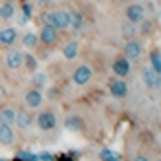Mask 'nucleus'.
Segmentation results:
<instances>
[{
	"mask_svg": "<svg viewBox=\"0 0 161 161\" xmlns=\"http://www.w3.org/2000/svg\"><path fill=\"white\" fill-rule=\"evenodd\" d=\"M142 43L140 41H134V39H130L128 43L124 45V58L126 60H138L142 56Z\"/></svg>",
	"mask_w": 161,
	"mask_h": 161,
	"instance_id": "nucleus-6",
	"label": "nucleus"
},
{
	"mask_svg": "<svg viewBox=\"0 0 161 161\" xmlns=\"http://www.w3.org/2000/svg\"><path fill=\"white\" fill-rule=\"evenodd\" d=\"M24 62H25V66L29 68V70H35V68H37V60L35 58H33V56H24Z\"/></svg>",
	"mask_w": 161,
	"mask_h": 161,
	"instance_id": "nucleus-25",
	"label": "nucleus"
},
{
	"mask_svg": "<svg viewBox=\"0 0 161 161\" xmlns=\"http://www.w3.org/2000/svg\"><path fill=\"white\" fill-rule=\"evenodd\" d=\"M109 91H111L113 97L124 99L126 95H128V84H126L122 78H117V80H113V82L109 84Z\"/></svg>",
	"mask_w": 161,
	"mask_h": 161,
	"instance_id": "nucleus-5",
	"label": "nucleus"
},
{
	"mask_svg": "<svg viewBox=\"0 0 161 161\" xmlns=\"http://www.w3.org/2000/svg\"><path fill=\"white\" fill-rule=\"evenodd\" d=\"M33 84H35V89H41L45 84H47V76L45 74H35V78H33Z\"/></svg>",
	"mask_w": 161,
	"mask_h": 161,
	"instance_id": "nucleus-23",
	"label": "nucleus"
},
{
	"mask_svg": "<svg viewBox=\"0 0 161 161\" xmlns=\"http://www.w3.org/2000/svg\"><path fill=\"white\" fill-rule=\"evenodd\" d=\"M0 161H4V159H2V157H0Z\"/></svg>",
	"mask_w": 161,
	"mask_h": 161,
	"instance_id": "nucleus-33",
	"label": "nucleus"
},
{
	"mask_svg": "<svg viewBox=\"0 0 161 161\" xmlns=\"http://www.w3.org/2000/svg\"><path fill=\"white\" fill-rule=\"evenodd\" d=\"M64 126H66V128L68 130H70V132H76V130H82V119H80V117H74V114H72V117H68L66 119V122H64Z\"/></svg>",
	"mask_w": 161,
	"mask_h": 161,
	"instance_id": "nucleus-19",
	"label": "nucleus"
},
{
	"mask_svg": "<svg viewBox=\"0 0 161 161\" xmlns=\"http://www.w3.org/2000/svg\"><path fill=\"white\" fill-rule=\"evenodd\" d=\"M51 25L56 31H64L70 27V12L68 10H56L51 12Z\"/></svg>",
	"mask_w": 161,
	"mask_h": 161,
	"instance_id": "nucleus-1",
	"label": "nucleus"
},
{
	"mask_svg": "<svg viewBox=\"0 0 161 161\" xmlns=\"http://www.w3.org/2000/svg\"><path fill=\"white\" fill-rule=\"evenodd\" d=\"M142 78H144V84H146L149 89H159L161 78H159L157 72L152 70V68H144V70H142Z\"/></svg>",
	"mask_w": 161,
	"mask_h": 161,
	"instance_id": "nucleus-11",
	"label": "nucleus"
},
{
	"mask_svg": "<svg viewBox=\"0 0 161 161\" xmlns=\"http://www.w3.org/2000/svg\"><path fill=\"white\" fill-rule=\"evenodd\" d=\"M144 6L142 4H130L128 8H126V19L130 21V24L138 25L140 21H144Z\"/></svg>",
	"mask_w": 161,
	"mask_h": 161,
	"instance_id": "nucleus-8",
	"label": "nucleus"
},
{
	"mask_svg": "<svg viewBox=\"0 0 161 161\" xmlns=\"http://www.w3.org/2000/svg\"><path fill=\"white\" fill-rule=\"evenodd\" d=\"M91 76H93V70H91L89 66L82 64V66H78L76 70H74V74H72V82H74L76 86H86L89 80H91Z\"/></svg>",
	"mask_w": 161,
	"mask_h": 161,
	"instance_id": "nucleus-4",
	"label": "nucleus"
},
{
	"mask_svg": "<svg viewBox=\"0 0 161 161\" xmlns=\"http://www.w3.org/2000/svg\"><path fill=\"white\" fill-rule=\"evenodd\" d=\"M99 155H101V161H120V155L114 153L113 149H109V147H103Z\"/></svg>",
	"mask_w": 161,
	"mask_h": 161,
	"instance_id": "nucleus-22",
	"label": "nucleus"
},
{
	"mask_svg": "<svg viewBox=\"0 0 161 161\" xmlns=\"http://www.w3.org/2000/svg\"><path fill=\"white\" fill-rule=\"evenodd\" d=\"M14 14H16V6L12 2L0 4V19H10V18H14Z\"/></svg>",
	"mask_w": 161,
	"mask_h": 161,
	"instance_id": "nucleus-17",
	"label": "nucleus"
},
{
	"mask_svg": "<svg viewBox=\"0 0 161 161\" xmlns=\"http://www.w3.org/2000/svg\"><path fill=\"white\" fill-rule=\"evenodd\" d=\"M27 18H31V6L29 4L24 6V19H27Z\"/></svg>",
	"mask_w": 161,
	"mask_h": 161,
	"instance_id": "nucleus-30",
	"label": "nucleus"
},
{
	"mask_svg": "<svg viewBox=\"0 0 161 161\" xmlns=\"http://www.w3.org/2000/svg\"><path fill=\"white\" fill-rule=\"evenodd\" d=\"M113 74L117 78H126L130 74V60H126L124 56H119V58H114L113 62Z\"/></svg>",
	"mask_w": 161,
	"mask_h": 161,
	"instance_id": "nucleus-9",
	"label": "nucleus"
},
{
	"mask_svg": "<svg viewBox=\"0 0 161 161\" xmlns=\"http://www.w3.org/2000/svg\"><path fill=\"white\" fill-rule=\"evenodd\" d=\"M70 25L74 27V31H80L82 29V25H84V16L80 14V12H70Z\"/></svg>",
	"mask_w": 161,
	"mask_h": 161,
	"instance_id": "nucleus-21",
	"label": "nucleus"
},
{
	"mask_svg": "<svg viewBox=\"0 0 161 161\" xmlns=\"http://www.w3.org/2000/svg\"><path fill=\"white\" fill-rule=\"evenodd\" d=\"M16 140V134L12 130V126H6V124H0V146H12Z\"/></svg>",
	"mask_w": 161,
	"mask_h": 161,
	"instance_id": "nucleus-12",
	"label": "nucleus"
},
{
	"mask_svg": "<svg viewBox=\"0 0 161 161\" xmlns=\"http://www.w3.org/2000/svg\"><path fill=\"white\" fill-rule=\"evenodd\" d=\"M6 66L10 70H18V68L24 66V53L18 49H10L6 53Z\"/></svg>",
	"mask_w": 161,
	"mask_h": 161,
	"instance_id": "nucleus-7",
	"label": "nucleus"
},
{
	"mask_svg": "<svg viewBox=\"0 0 161 161\" xmlns=\"http://www.w3.org/2000/svg\"><path fill=\"white\" fill-rule=\"evenodd\" d=\"M56 122H58V120H56V114L53 111H43V113L37 114V126L43 132L53 130L54 126H56Z\"/></svg>",
	"mask_w": 161,
	"mask_h": 161,
	"instance_id": "nucleus-2",
	"label": "nucleus"
},
{
	"mask_svg": "<svg viewBox=\"0 0 161 161\" xmlns=\"http://www.w3.org/2000/svg\"><path fill=\"white\" fill-rule=\"evenodd\" d=\"M134 161H149V157H147V155H144V153H138V155L134 157Z\"/></svg>",
	"mask_w": 161,
	"mask_h": 161,
	"instance_id": "nucleus-31",
	"label": "nucleus"
},
{
	"mask_svg": "<svg viewBox=\"0 0 161 161\" xmlns=\"http://www.w3.org/2000/svg\"><path fill=\"white\" fill-rule=\"evenodd\" d=\"M39 4H41V6H47V4H49V0H39Z\"/></svg>",
	"mask_w": 161,
	"mask_h": 161,
	"instance_id": "nucleus-32",
	"label": "nucleus"
},
{
	"mask_svg": "<svg viewBox=\"0 0 161 161\" xmlns=\"http://www.w3.org/2000/svg\"><path fill=\"white\" fill-rule=\"evenodd\" d=\"M41 21H43V25H51V12H43Z\"/></svg>",
	"mask_w": 161,
	"mask_h": 161,
	"instance_id": "nucleus-26",
	"label": "nucleus"
},
{
	"mask_svg": "<svg viewBox=\"0 0 161 161\" xmlns=\"http://www.w3.org/2000/svg\"><path fill=\"white\" fill-rule=\"evenodd\" d=\"M80 53V45L76 41H70V43H66L64 45V49H62V54H64V58L66 60H74L76 56Z\"/></svg>",
	"mask_w": 161,
	"mask_h": 161,
	"instance_id": "nucleus-16",
	"label": "nucleus"
},
{
	"mask_svg": "<svg viewBox=\"0 0 161 161\" xmlns=\"http://www.w3.org/2000/svg\"><path fill=\"white\" fill-rule=\"evenodd\" d=\"M18 39V31L14 27H6L0 31V45H4V47H10V45H14V41Z\"/></svg>",
	"mask_w": 161,
	"mask_h": 161,
	"instance_id": "nucleus-14",
	"label": "nucleus"
},
{
	"mask_svg": "<svg viewBox=\"0 0 161 161\" xmlns=\"http://www.w3.org/2000/svg\"><path fill=\"white\" fill-rule=\"evenodd\" d=\"M140 24H142V31H144V33H149V31H152V21H140Z\"/></svg>",
	"mask_w": 161,
	"mask_h": 161,
	"instance_id": "nucleus-29",
	"label": "nucleus"
},
{
	"mask_svg": "<svg viewBox=\"0 0 161 161\" xmlns=\"http://www.w3.org/2000/svg\"><path fill=\"white\" fill-rule=\"evenodd\" d=\"M37 157H39L41 161H56V159H54V157H53L51 153H47V152H45V153H39Z\"/></svg>",
	"mask_w": 161,
	"mask_h": 161,
	"instance_id": "nucleus-28",
	"label": "nucleus"
},
{
	"mask_svg": "<svg viewBox=\"0 0 161 161\" xmlns=\"http://www.w3.org/2000/svg\"><path fill=\"white\" fill-rule=\"evenodd\" d=\"M149 68L153 72L161 74V54H159V51H152V54H149Z\"/></svg>",
	"mask_w": 161,
	"mask_h": 161,
	"instance_id": "nucleus-18",
	"label": "nucleus"
},
{
	"mask_svg": "<svg viewBox=\"0 0 161 161\" xmlns=\"http://www.w3.org/2000/svg\"><path fill=\"white\" fill-rule=\"evenodd\" d=\"M18 159H24V161H39V157L31 152H18Z\"/></svg>",
	"mask_w": 161,
	"mask_h": 161,
	"instance_id": "nucleus-24",
	"label": "nucleus"
},
{
	"mask_svg": "<svg viewBox=\"0 0 161 161\" xmlns=\"http://www.w3.org/2000/svg\"><path fill=\"white\" fill-rule=\"evenodd\" d=\"M122 33H124L126 37H132V35H134V24H128V25L122 29Z\"/></svg>",
	"mask_w": 161,
	"mask_h": 161,
	"instance_id": "nucleus-27",
	"label": "nucleus"
},
{
	"mask_svg": "<svg viewBox=\"0 0 161 161\" xmlns=\"http://www.w3.org/2000/svg\"><path fill=\"white\" fill-rule=\"evenodd\" d=\"M39 41L45 43L47 47H54L58 43V31H56L53 25H43L41 33H39Z\"/></svg>",
	"mask_w": 161,
	"mask_h": 161,
	"instance_id": "nucleus-3",
	"label": "nucleus"
},
{
	"mask_svg": "<svg viewBox=\"0 0 161 161\" xmlns=\"http://www.w3.org/2000/svg\"><path fill=\"white\" fill-rule=\"evenodd\" d=\"M21 43H24L25 49H35L37 43H39V37L35 35V33H25V35L21 37Z\"/></svg>",
	"mask_w": 161,
	"mask_h": 161,
	"instance_id": "nucleus-20",
	"label": "nucleus"
},
{
	"mask_svg": "<svg viewBox=\"0 0 161 161\" xmlns=\"http://www.w3.org/2000/svg\"><path fill=\"white\" fill-rule=\"evenodd\" d=\"M24 101H25V105H27L29 109H39L41 103H43V93H41V89H35V87L27 89Z\"/></svg>",
	"mask_w": 161,
	"mask_h": 161,
	"instance_id": "nucleus-10",
	"label": "nucleus"
},
{
	"mask_svg": "<svg viewBox=\"0 0 161 161\" xmlns=\"http://www.w3.org/2000/svg\"><path fill=\"white\" fill-rule=\"evenodd\" d=\"M16 124L19 126L21 130H27L29 126L33 124V117L29 114V111H25V109L16 111Z\"/></svg>",
	"mask_w": 161,
	"mask_h": 161,
	"instance_id": "nucleus-13",
	"label": "nucleus"
},
{
	"mask_svg": "<svg viewBox=\"0 0 161 161\" xmlns=\"http://www.w3.org/2000/svg\"><path fill=\"white\" fill-rule=\"evenodd\" d=\"M0 124H6V126H14L16 124V111L12 107L0 109Z\"/></svg>",
	"mask_w": 161,
	"mask_h": 161,
	"instance_id": "nucleus-15",
	"label": "nucleus"
}]
</instances>
